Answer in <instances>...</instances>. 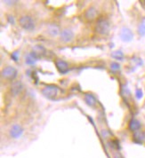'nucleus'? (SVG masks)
Masks as SVG:
<instances>
[{"instance_id":"obj_20","label":"nucleus","mask_w":145,"mask_h":158,"mask_svg":"<svg viewBox=\"0 0 145 158\" xmlns=\"http://www.w3.org/2000/svg\"><path fill=\"white\" fill-rule=\"evenodd\" d=\"M12 58L13 60H14L15 61H17L19 60V52H14L12 53Z\"/></svg>"},{"instance_id":"obj_2","label":"nucleus","mask_w":145,"mask_h":158,"mask_svg":"<svg viewBox=\"0 0 145 158\" xmlns=\"http://www.w3.org/2000/svg\"><path fill=\"white\" fill-rule=\"evenodd\" d=\"M19 23L22 29H24L27 31H32L35 29V22L29 16H21L19 19Z\"/></svg>"},{"instance_id":"obj_7","label":"nucleus","mask_w":145,"mask_h":158,"mask_svg":"<svg viewBox=\"0 0 145 158\" xmlns=\"http://www.w3.org/2000/svg\"><path fill=\"white\" fill-rule=\"evenodd\" d=\"M120 37L124 42H130L133 37V34L129 29L123 28L120 32Z\"/></svg>"},{"instance_id":"obj_19","label":"nucleus","mask_w":145,"mask_h":158,"mask_svg":"<svg viewBox=\"0 0 145 158\" xmlns=\"http://www.w3.org/2000/svg\"><path fill=\"white\" fill-rule=\"evenodd\" d=\"M135 96L137 99H141L142 97V90L140 89H137L136 91H135Z\"/></svg>"},{"instance_id":"obj_1","label":"nucleus","mask_w":145,"mask_h":158,"mask_svg":"<svg viewBox=\"0 0 145 158\" xmlns=\"http://www.w3.org/2000/svg\"><path fill=\"white\" fill-rule=\"evenodd\" d=\"M109 22L106 19H100L95 26V30L100 35H108L109 32Z\"/></svg>"},{"instance_id":"obj_14","label":"nucleus","mask_w":145,"mask_h":158,"mask_svg":"<svg viewBox=\"0 0 145 158\" xmlns=\"http://www.w3.org/2000/svg\"><path fill=\"white\" fill-rule=\"evenodd\" d=\"M37 59H38V54L36 52H31L27 56L26 63L29 64V65H32V64H34L36 62Z\"/></svg>"},{"instance_id":"obj_16","label":"nucleus","mask_w":145,"mask_h":158,"mask_svg":"<svg viewBox=\"0 0 145 158\" xmlns=\"http://www.w3.org/2000/svg\"><path fill=\"white\" fill-rule=\"evenodd\" d=\"M111 56H112V57H113L114 59H116V60H119V61H121L122 59L124 58V54H123V52H122L121 51L114 52Z\"/></svg>"},{"instance_id":"obj_5","label":"nucleus","mask_w":145,"mask_h":158,"mask_svg":"<svg viewBox=\"0 0 145 158\" xmlns=\"http://www.w3.org/2000/svg\"><path fill=\"white\" fill-rule=\"evenodd\" d=\"M60 37H61V40L62 42H64V43H70L74 38V33H73V31L71 29H63L61 32Z\"/></svg>"},{"instance_id":"obj_13","label":"nucleus","mask_w":145,"mask_h":158,"mask_svg":"<svg viewBox=\"0 0 145 158\" xmlns=\"http://www.w3.org/2000/svg\"><path fill=\"white\" fill-rule=\"evenodd\" d=\"M85 100L87 103V105L91 106V107H94L96 104V99L94 98V96L93 94H90V93H86L85 95Z\"/></svg>"},{"instance_id":"obj_17","label":"nucleus","mask_w":145,"mask_h":158,"mask_svg":"<svg viewBox=\"0 0 145 158\" xmlns=\"http://www.w3.org/2000/svg\"><path fill=\"white\" fill-rule=\"evenodd\" d=\"M48 32H49V34H51L52 36H56L57 34H58V29L55 27L54 25H52L48 29Z\"/></svg>"},{"instance_id":"obj_18","label":"nucleus","mask_w":145,"mask_h":158,"mask_svg":"<svg viewBox=\"0 0 145 158\" xmlns=\"http://www.w3.org/2000/svg\"><path fill=\"white\" fill-rule=\"evenodd\" d=\"M110 69L112 70H114V71H117L120 69V65L117 62H112L110 64Z\"/></svg>"},{"instance_id":"obj_3","label":"nucleus","mask_w":145,"mask_h":158,"mask_svg":"<svg viewBox=\"0 0 145 158\" xmlns=\"http://www.w3.org/2000/svg\"><path fill=\"white\" fill-rule=\"evenodd\" d=\"M42 93L48 99H53L58 94V87L55 85H48L42 90Z\"/></svg>"},{"instance_id":"obj_12","label":"nucleus","mask_w":145,"mask_h":158,"mask_svg":"<svg viewBox=\"0 0 145 158\" xmlns=\"http://www.w3.org/2000/svg\"><path fill=\"white\" fill-rule=\"evenodd\" d=\"M141 128V123L138 120L136 119H132L130 122H129V129L132 131H139Z\"/></svg>"},{"instance_id":"obj_10","label":"nucleus","mask_w":145,"mask_h":158,"mask_svg":"<svg viewBox=\"0 0 145 158\" xmlns=\"http://www.w3.org/2000/svg\"><path fill=\"white\" fill-rule=\"evenodd\" d=\"M133 141L137 144H142L144 141H145V133L142 131H135L133 132Z\"/></svg>"},{"instance_id":"obj_15","label":"nucleus","mask_w":145,"mask_h":158,"mask_svg":"<svg viewBox=\"0 0 145 158\" xmlns=\"http://www.w3.org/2000/svg\"><path fill=\"white\" fill-rule=\"evenodd\" d=\"M138 33L140 34L141 36H144L145 35V19L142 20V21L141 22V24L139 25Z\"/></svg>"},{"instance_id":"obj_4","label":"nucleus","mask_w":145,"mask_h":158,"mask_svg":"<svg viewBox=\"0 0 145 158\" xmlns=\"http://www.w3.org/2000/svg\"><path fill=\"white\" fill-rule=\"evenodd\" d=\"M17 76V70L14 67H6L2 70V76L7 80H13Z\"/></svg>"},{"instance_id":"obj_6","label":"nucleus","mask_w":145,"mask_h":158,"mask_svg":"<svg viewBox=\"0 0 145 158\" xmlns=\"http://www.w3.org/2000/svg\"><path fill=\"white\" fill-rule=\"evenodd\" d=\"M23 134V128L20 125H14L10 130V136L13 139H19Z\"/></svg>"},{"instance_id":"obj_9","label":"nucleus","mask_w":145,"mask_h":158,"mask_svg":"<svg viewBox=\"0 0 145 158\" xmlns=\"http://www.w3.org/2000/svg\"><path fill=\"white\" fill-rule=\"evenodd\" d=\"M23 90V85L20 81H15L13 83L12 86H11V92H12L14 96H18Z\"/></svg>"},{"instance_id":"obj_8","label":"nucleus","mask_w":145,"mask_h":158,"mask_svg":"<svg viewBox=\"0 0 145 158\" xmlns=\"http://www.w3.org/2000/svg\"><path fill=\"white\" fill-rule=\"evenodd\" d=\"M98 15V11L94 7H89L88 9L85 10V12L84 14L85 18L87 20H94Z\"/></svg>"},{"instance_id":"obj_11","label":"nucleus","mask_w":145,"mask_h":158,"mask_svg":"<svg viewBox=\"0 0 145 158\" xmlns=\"http://www.w3.org/2000/svg\"><path fill=\"white\" fill-rule=\"evenodd\" d=\"M55 65H56L57 69L59 70V72H61L62 74L66 73L69 69V64L62 60H57L56 62H55Z\"/></svg>"}]
</instances>
